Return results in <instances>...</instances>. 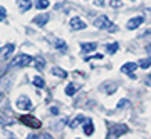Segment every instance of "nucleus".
<instances>
[{"instance_id":"obj_1","label":"nucleus","mask_w":151,"mask_h":139,"mask_svg":"<svg viewBox=\"0 0 151 139\" xmlns=\"http://www.w3.org/2000/svg\"><path fill=\"white\" fill-rule=\"evenodd\" d=\"M92 24H94V27H97V29L109 30V32H116V30H118V27L114 25V24H111V20H109L106 15H97L96 19L92 20Z\"/></svg>"},{"instance_id":"obj_2","label":"nucleus","mask_w":151,"mask_h":139,"mask_svg":"<svg viewBox=\"0 0 151 139\" xmlns=\"http://www.w3.org/2000/svg\"><path fill=\"white\" fill-rule=\"evenodd\" d=\"M32 62V55H27V54H20V55H15L10 62V69L12 67H25Z\"/></svg>"},{"instance_id":"obj_3","label":"nucleus","mask_w":151,"mask_h":139,"mask_svg":"<svg viewBox=\"0 0 151 139\" xmlns=\"http://www.w3.org/2000/svg\"><path fill=\"white\" fill-rule=\"evenodd\" d=\"M126 133H128L126 124H111L108 131V138H119V136H123Z\"/></svg>"},{"instance_id":"obj_4","label":"nucleus","mask_w":151,"mask_h":139,"mask_svg":"<svg viewBox=\"0 0 151 139\" xmlns=\"http://www.w3.org/2000/svg\"><path fill=\"white\" fill-rule=\"evenodd\" d=\"M138 65L139 64H136V62H126V64H123V67H121V72H123V74H128L131 79H136L134 70H136Z\"/></svg>"},{"instance_id":"obj_5","label":"nucleus","mask_w":151,"mask_h":139,"mask_svg":"<svg viewBox=\"0 0 151 139\" xmlns=\"http://www.w3.org/2000/svg\"><path fill=\"white\" fill-rule=\"evenodd\" d=\"M17 109H22V111H29L32 109V102L27 96H20L17 99Z\"/></svg>"},{"instance_id":"obj_6","label":"nucleus","mask_w":151,"mask_h":139,"mask_svg":"<svg viewBox=\"0 0 151 139\" xmlns=\"http://www.w3.org/2000/svg\"><path fill=\"white\" fill-rule=\"evenodd\" d=\"M20 123H24L25 126H30V128H40V121L32 118V116H22Z\"/></svg>"},{"instance_id":"obj_7","label":"nucleus","mask_w":151,"mask_h":139,"mask_svg":"<svg viewBox=\"0 0 151 139\" xmlns=\"http://www.w3.org/2000/svg\"><path fill=\"white\" fill-rule=\"evenodd\" d=\"M70 29L72 30H84L86 29V22L81 20L79 17H72L70 19Z\"/></svg>"},{"instance_id":"obj_8","label":"nucleus","mask_w":151,"mask_h":139,"mask_svg":"<svg viewBox=\"0 0 151 139\" xmlns=\"http://www.w3.org/2000/svg\"><path fill=\"white\" fill-rule=\"evenodd\" d=\"M143 22H145V17L143 15H138V17H133V19H131V20H128V29H131V30H133V29H138V27L141 25V24H143Z\"/></svg>"},{"instance_id":"obj_9","label":"nucleus","mask_w":151,"mask_h":139,"mask_svg":"<svg viewBox=\"0 0 151 139\" xmlns=\"http://www.w3.org/2000/svg\"><path fill=\"white\" fill-rule=\"evenodd\" d=\"M14 50H15V45H14V44H7V45H4V47H2V52H0L2 54V59L7 60L12 54H14Z\"/></svg>"},{"instance_id":"obj_10","label":"nucleus","mask_w":151,"mask_h":139,"mask_svg":"<svg viewBox=\"0 0 151 139\" xmlns=\"http://www.w3.org/2000/svg\"><path fill=\"white\" fill-rule=\"evenodd\" d=\"M49 20H50V15H49V14H42V15L34 17V24H35V25H39V27H44Z\"/></svg>"},{"instance_id":"obj_11","label":"nucleus","mask_w":151,"mask_h":139,"mask_svg":"<svg viewBox=\"0 0 151 139\" xmlns=\"http://www.w3.org/2000/svg\"><path fill=\"white\" fill-rule=\"evenodd\" d=\"M96 49H97V44H96V42H82V44H81V50H82V54L94 52Z\"/></svg>"},{"instance_id":"obj_12","label":"nucleus","mask_w":151,"mask_h":139,"mask_svg":"<svg viewBox=\"0 0 151 139\" xmlns=\"http://www.w3.org/2000/svg\"><path fill=\"white\" fill-rule=\"evenodd\" d=\"M17 5L20 9V12H27L30 7H32V2L30 0H17Z\"/></svg>"},{"instance_id":"obj_13","label":"nucleus","mask_w":151,"mask_h":139,"mask_svg":"<svg viewBox=\"0 0 151 139\" xmlns=\"http://www.w3.org/2000/svg\"><path fill=\"white\" fill-rule=\"evenodd\" d=\"M92 133H94V124H92L91 119H87L86 123H84V134L89 136V134H92Z\"/></svg>"},{"instance_id":"obj_14","label":"nucleus","mask_w":151,"mask_h":139,"mask_svg":"<svg viewBox=\"0 0 151 139\" xmlns=\"http://www.w3.org/2000/svg\"><path fill=\"white\" fill-rule=\"evenodd\" d=\"M118 49H119V42L108 44V45H106V52H108L109 55H113V54H116V52H118Z\"/></svg>"},{"instance_id":"obj_15","label":"nucleus","mask_w":151,"mask_h":139,"mask_svg":"<svg viewBox=\"0 0 151 139\" xmlns=\"http://www.w3.org/2000/svg\"><path fill=\"white\" fill-rule=\"evenodd\" d=\"M101 91L106 92V94H113L116 91V84H103L101 86Z\"/></svg>"},{"instance_id":"obj_16","label":"nucleus","mask_w":151,"mask_h":139,"mask_svg":"<svg viewBox=\"0 0 151 139\" xmlns=\"http://www.w3.org/2000/svg\"><path fill=\"white\" fill-rule=\"evenodd\" d=\"M50 72H52L54 75H57V77H62V79H65V77H67V72H65V70H62L60 67H52V70H50Z\"/></svg>"},{"instance_id":"obj_17","label":"nucleus","mask_w":151,"mask_h":139,"mask_svg":"<svg viewBox=\"0 0 151 139\" xmlns=\"http://www.w3.org/2000/svg\"><path fill=\"white\" fill-rule=\"evenodd\" d=\"M76 91H77V87H76V84H72V82H69L67 84V87H65V96H74Z\"/></svg>"},{"instance_id":"obj_18","label":"nucleus","mask_w":151,"mask_h":139,"mask_svg":"<svg viewBox=\"0 0 151 139\" xmlns=\"http://www.w3.org/2000/svg\"><path fill=\"white\" fill-rule=\"evenodd\" d=\"M32 82H34V86L39 87V89H44V87H45V82H44V79H42V77H39V75H37V77H34Z\"/></svg>"},{"instance_id":"obj_19","label":"nucleus","mask_w":151,"mask_h":139,"mask_svg":"<svg viewBox=\"0 0 151 139\" xmlns=\"http://www.w3.org/2000/svg\"><path fill=\"white\" fill-rule=\"evenodd\" d=\"M86 121H87V119L84 118V116H77V118H76L74 121L70 123V128H77V124H84Z\"/></svg>"},{"instance_id":"obj_20","label":"nucleus","mask_w":151,"mask_h":139,"mask_svg":"<svg viewBox=\"0 0 151 139\" xmlns=\"http://www.w3.org/2000/svg\"><path fill=\"white\" fill-rule=\"evenodd\" d=\"M44 67H45V60H44L42 57H35V69L44 70Z\"/></svg>"},{"instance_id":"obj_21","label":"nucleus","mask_w":151,"mask_h":139,"mask_svg":"<svg viewBox=\"0 0 151 139\" xmlns=\"http://www.w3.org/2000/svg\"><path fill=\"white\" fill-rule=\"evenodd\" d=\"M35 7H37L39 10L47 9V7H49V0H35Z\"/></svg>"},{"instance_id":"obj_22","label":"nucleus","mask_w":151,"mask_h":139,"mask_svg":"<svg viewBox=\"0 0 151 139\" xmlns=\"http://www.w3.org/2000/svg\"><path fill=\"white\" fill-rule=\"evenodd\" d=\"M138 64H139L141 69H148V67L151 65V57H148V59H141Z\"/></svg>"},{"instance_id":"obj_23","label":"nucleus","mask_w":151,"mask_h":139,"mask_svg":"<svg viewBox=\"0 0 151 139\" xmlns=\"http://www.w3.org/2000/svg\"><path fill=\"white\" fill-rule=\"evenodd\" d=\"M131 106V102L128 101V99H121V101L118 102V109H123V107H128Z\"/></svg>"},{"instance_id":"obj_24","label":"nucleus","mask_w":151,"mask_h":139,"mask_svg":"<svg viewBox=\"0 0 151 139\" xmlns=\"http://www.w3.org/2000/svg\"><path fill=\"white\" fill-rule=\"evenodd\" d=\"M55 47H57V49H62V50H65V49H67V45H65L62 40H55Z\"/></svg>"},{"instance_id":"obj_25","label":"nucleus","mask_w":151,"mask_h":139,"mask_svg":"<svg viewBox=\"0 0 151 139\" xmlns=\"http://www.w3.org/2000/svg\"><path fill=\"white\" fill-rule=\"evenodd\" d=\"M109 5L113 7V9H118L119 5H121V0H111V4Z\"/></svg>"},{"instance_id":"obj_26","label":"nucleus","mask_w":151,"mask_h":139,"mask_svg":"<svg viewBox=\"0 0 151 139\" xmlns=\"http://www.w3.org/2000/svg\"><path fill=\"white\" fill-rule=\"evenodd\" d=\"M91 59V55H87L86 57V60H89ZM92 59H103V55H101V54H94V55H92Z\"/></svg>"},{"instance_id":"obj_27","label":"nucleus","mask_w":151,"mask_h":139,"mask_svg":"<svg viewBox=\"0 0 151 139\" xmlns=\"http://www.w3.org/2000/svg\"><path fill=\"white\" fill-rule=\"evenodd\" d=\"M50 112L54 114V116H57V114H59V109H57V107H50Z\"/></svg>"},{"instance_id":"obj_28","label":"nucleus","mask_w":151,"mask_h":139,"mask_svg":"<svg viewBox=\"0 0 151 139\" xmlns=\"http://www.w3.org/2000/svg\"><path fill=\"white\" fill-rule=\"evenodd\" d=\"M96 5L97 7H104L106 4H104V0H96Z\"/></svg>"},{"instance_id":"obj_29","label":"nucleus","mask_w":151,"mask_h":139,"mask_svg":"<svg viewBox=\"0 0 151 139\" xmlns=\"http://www.w3.org/2000/svg\"><path fill=\"white\" fill-rule=\"evenodd\" d=\"M5 17H7V10L2 7V20H5Z\"/></svg>"},{"instance_id":"obj_30","label":"nucleus","mask_w":151,"mask_h":139,"mask_svg":"<svg viewBox=\"0 0 151 139\" xmlns=\"http://www.w3.org/2000/svg\"><path fill=\"white\" fill-rule=\"evenodd\" d=\"M146 52H148V54H151V45H148V47H146Z\"/></svg>"},{"instance_id":"obj_31","label":"nucleus","mask_w":151,"mask_h":139,"mask_svg":"<svg viewBox=\"0 0 151 139\" xmlns=\"http://www.w3.org/2000/svg\"><path fill=\"white\" fill-rule=\"evenodd\" d=\"M133 2H134V0H133Z\"/></svg>"}]
</instances>
